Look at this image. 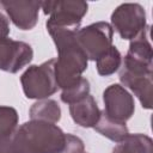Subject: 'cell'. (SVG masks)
<instances>
[{
  "mask_svg": "<svg viewBox=\"0 0 153 153\" xmlns=\"http://www.w3.org/2000/svg\"><path fill=\"white\" fill-rule=\"evenodd\" d=\"M153 141L145 134H128L112 149V153H152Z\"/></svg>",
  "mask_w": 153,
  "mask_h": 153,
  "instance_id": "9a60e30c",
  "label": "cell"
},
{
  "mask_svg": "<svg viewBox=\"0 0 153 153\" xmlns=\"http://www.w3.org/2000/svg\"><path fill=\"white\" fill-rule=\"evenodd\" d=\"M18 112L12 106L0 105V137L13 134L18 128Z\"/></svg>",
  "mask_w": 153,
  "mask_h": 153,
  "instance_id": "ac0fdd59",
  "label": "cell"
},
{
  "mask_svg": "<svg viewBox=\"0 0 153 153\" xmlns=\"http://www.w3.org/2000/svg\"><path fill=\"white\" fill-rule=\"evenodd\" d=\"M85 146L80 137L73 134H66V145L62 153H84Z\"/></svg>",
  "mask_w": 153,
  "mask_h": 153,
  "instance_id": "d6986e66",
  "label": "cell"
},
{
  "mask_svg": "<svg viewBox=\"0 0 153 153\" xmlns=\"http://www.w3.org/2000/svg\"><path fill=\"white\" fill-rule=\"evenodd\" d=\"M41 8L49 16L47 30H79L84 16L87 13L88 5L85 1H41Z\"/></svg>",
  "mask_w": 153,
  "mask_h": 153,
  "instance_id": "277c9868",
  "label": "cell"
},
{
  "mask_svg": "<svg viewBox=\"0 0 153 153\" xmlns=\"http://www.w3.org/2000/svg\"><path fill=\"white\" fill-rule=\"evenodd\" d=\"M22 153H62L66 145V134L54 123L29 121L22 124L13 134Z\"/></svg>",
  "mask_w": 153,
  "mask_h": 153,
  "instance_id": "7a4b0ae2",
  "label": "cell"
},
{
  "mask_svg": "<svg viewBox=\"0 0 153 153\" xmlns=\"http://www.w3.org/2000/svg\"><path fill=\"white\" fill-rule=\"evenodd\" d=\"M124 60L133 63L153 67V50L149 42V26L147 25L135 38L130 41L129 49Z\"/></svg>",
  "mask_w": 153,
  "mask_h": 153,
  "instance_id": "8fae6325",
  "label": "cell"
},
{
  "mask_svg": "<svg viewBox=\"0 0 153 153\" xmlns=\"http://www.w3.org/2000/svg\"><path fill=\"white\" fill-rule=\"evenodd\" d=\"M90 94V82L86 78L81 76L75 84L62 90L61 100L66 104H73Z\"/></svg>",
  "mask_w": 153,
  "mask_h": 153,
  "instance_id": "e0dca14e",
  "label": "cell"
},
{
  "mask_svg": "<svg viewBox=\"0 0 153 153\" xmlns=\"http://www.w3.org/2000/svg\"><path fill=\"white\" fill-rule=\"evenodd\" d=\"M23 92L29 99H45L57 90L55 76V59H50L41 65L30 66L20 76Z\"/></svg>",
  "mask_w": 153,
  "mask_h": 153,
  "instance_id": "3957f363",
  "label": "cell"
},
{
  "mask_svg": "<svg viewBox=\"0 0 153 153\" xmlns=\"http://www.w3.org/2000/svg\"><path fill=\"white\" fill-rule=\"evenodd\" d=\"M10 35V22L7 17L0 12V37H7Z\"/></svg>",
  "mask_w": 153,
  "mask_h": 153,
  "instance_id": "ffe728a7",
  "label": "cell"
},
{
  "mask_svg": "<svg viewBox=\"0 0 153 153\" xmlns=\"http://www.w3.org/2000/svg\"><path fill=\"white\" fill-rule=\"evenodd\" d=\"M84 153H85V152H84Z\"/></svg>",
  "mask_w": 153,
  "mask_h": 153,
  "instance_id": "44dd1931",
  "label": "cell"
},
{
  "mask_svg": "<svg viewBox=\"0 0 153 153\" xmlns=\"http://www.w3.org/2000/svg\"><path fill=\"white\" fill-rule=\"evenodd\" d=\"M30 118L55 124L61 118V108L54 99H39L30 108Z\"/></svg>",
  "mask_w": 153,
  "mask_h": 153,
  "instance_id": "5bb4252c",
  "label": "cell"
},
{
  "mask_svg": "<svg viewBox=\"0 0 153 153\" xmlns=\"http://www.w3.org/2000/svg\"><path fill=\"white\" fill-rule=\"evenodd\" d=\"M103 102L104 112L114 120L126 122L134 115V98L120 84H112L104 90Z\"/></svg>",
  "mask_w": 153,
  "mask_h": 153,
  "instance_id": "ba28073f",
  "label": "cell"
},
{
  "mask_svg": "<svg viewBox=\"0 0 153 153\" xmlns=\"http://www.w3.org/2000/svg\"><path fill=\"white\" fill-rule=\"evenodd\" d=\"M152 78L153 73H131L124 69L120 72L121 84L137 97L143 109H152Z\"/></svg>",
  "mask_w": 153,
  "mask_h": 153,
  "instance_id": "30bf717a",
  "label": "cell"
},
{
  "mask_svg": "<svg viewBox=\"0 0 153 153\" xmlns=\"http://www.w3.org/2000/svg\"><path fill=\"white\" fill-rule=\"evenodd\" d=\"M114 30L106 22L92 23L76 32V41L87 60L96 61L112 47Z\"/></svg>",
  "mask_w": 153,
  "mask_h": 153,
  "instance_id": "5b68a950",
  "label": "cell"
},
{
  "mask_svg": "<svg viewBox=\"0 0 153 153\" xmlns=\"http://www.w3.org/2000/svg\"><path fill=\"white\" fill-rule=\"evenodd\" d=\"M10 19L20 30H31L38 22L41 1H0Z\"/></svg>",
  "mask_w": 153,
  "mask_h": 153,
  "instance_id": "9c48e42d",
  "label": "cell"
},
{
  "mask_svg": "<svg viewBox=\"0 0 153 153\" xmlns=\"http://www.w3.org/2000/svg\"><path fill=\"white\" fill-rule=\"evenodd\" d=\"M122 65L121 53L116 47H111L105 54H103L99 59L96 60V68L99 75L109 76L117 72Z\"/></svg>",
  "mask_w": 153,
  "mask_h": 153,
  "instance_id": "2e32d148",
  "label": "cell"
},
{
  "mask_svg": "<svg viewBox=\"0 0 153 153\" xmlns=\"http://www.w3.org/2000/svg\"><path fill=\"white\" fill-rule=\"evenodd\" d=\"M93 128L100 135L108 137L109 140L114 142H120L129 134L126 122H121V121L111 118L104 112V110L100 111V116Z\"/></svg>",
  "mask_w": 153,
  "mask_h": 153,
  "instance_id": "4fadbf2b",
  "label": "cell"
},
{
  "mask_svg": "<svg viewBox=\"0 0 153 153\" xmlns=\"http://www.w3.org/2000/svg\"><path fill=\"white\" fill-rule=\"evenodd\" d=\"M146 26V12L140 4H121L111 14V27L123 39L131 41Z\"/></svg>",
  "mask_w": 153,
  "mask_h": 153,
  "instance_id": "8992f818",
  "label": "cell"
},
{
  "mask_svg": "<svg viewBox=\"0 0 153 153\" xmlns=\"http://www.w3.org/2000/svg\"><path fill=\"white\" fill-rule=\"evenodd\" d=\"M56 50L55 59V76L59 88H67L75 84L87 68V57L78 44L76 30H50Z\"/></svg>",
  "mask_w": 153,
  "mask_h": 153,
  "instance_id": "6da1fadb",
  "label": "cell"
},
{
  "mask_svg": "<svg viewBox=\"0 0 153 153\" xmlns=\"http://www.w3.org/2000/svg\"><path fill=\"white\" fill-rule=\"evenodd\" d=\"M33 50L23 41L0 37V71L17 73L31 62Z\"/></svg>",
  "mask_w": 153,
  "mask_h": 153,
  "instance_id": "52a82bcc",
  "label": "cell"
},
{
  "mask_svg": "<svg viewBox=\"0 0 153 153\" xmlns=\"http://www.w3.org/2000/svg\"><path fill=\"white\" fill-rule=\"evenodd\" d=\"M69 114L73 121L82 128H93L100 116L96 99L88 94L81 100L69 105Z\"/></svg>",
  "mask_w": 153,
  "mask_h": 153,
  "instance_id": "7c38bea8",
  "label": "cell"
}]
</instances>
